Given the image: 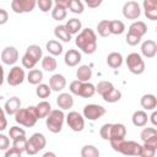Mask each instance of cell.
<instances>
[{
  "label": "cell",
  "instance_id": "obj_1",
  "mask_svg": "<svg viewBox=\"0 0 157 157\" xmlns=\"http://www.w3.org/2000/svg\"><path fill=\"white\" fill-rule=\"evenodd\" d=\"M75 44L85 54H93L97 49V36L93 29L85 28L75 38Z\"/></svg>",
  "mask_w": 157,
  "mask_h": 157
},
{
  "label": "cell",
  "instance_id": "obj_2",
  "mask_svg": "<svg viewBox=\"0 0 157 157\" xmlns=\"http://www.w3.org/2000/svg\"><path fill=\"white\" fill-rule=\"evenodd\" d=\"M101 137L103 140L110 141H119L124 140L126 135V128L124 124H104L99 130Z\"/></svg>",
  "mask_w": 157,
  "mask_h": 157
},
{
  "label": "cell",
  "instance_id": "obj_3",
  "mask_svg": "<svg viewBox=\"0 0 157 157\" xmlns=\"http://www.w3.org/2000/svg\"><path fill=\"white\" fill-rule=\"evenodd\" d=\"M15 120L20 125H23L26 128H32L36 125L38 117L36 113V107L29 105L27 108H21L16 114H15Z\"/></svg>",
  "mask_w": 157,
  "mask_h": 157
},
{
  "label": "cell",
  "instance_id": "obj_4",
  "mask_svg": "<svg viewBox=\"0 0 157 157\" xmlns=\"http://www.w3.org/2000/svg\"><path fill=\"white\" fill-rule=\"evenodd\" d=\"M110 146L114 151L120 152L124 156H139L141 151V145L135 141H110Z\"/></svg>",
  "mask_w": 157,
  "mask_h": 157
},
{
  "label": "cell",
  "instance_id": "obj_5",
  "mask_svg": "<svg viewBox=\"0 0 157 157\" xmlns=\"http://www.w3.org/2000/svg\"><path fill=\"white\" fill-rule=\"evenodd\" d=\"M64 120H65V114L61 109H52V112L45 118V125L50 132L58 134L63 129Z\"/></svg>",
  "mask_w": 157,
  "mask_h": 157
},
{
  "label": "cell",
  "instance_id": "obj_6",
  "mask_svg": "<svg viewBox=\"0 0 157 157\" xmlns=\"http://www.w3.org/2000/svg\"><path fill=\"white\" fill-rule=\"evenodd\" d=\"M71 94L80 96L83 98H91L96 93V86L90 82H81L78 80H75L70 83L69 87Z\"/></svg>",
  "mask_w": 157,
  "mask_h": 157
},
{
  "label": "cell",
  "instance_id": "obj_7",
  "mask_svg": "<svg viewBox=\"0 0 157 157\" xmlns=\"http://www.w3.org/2000/svg\"><path fill=\"white\" fill-rule=\"evenodd\" d=\"M47 145V140L45 136L40 132H34L29 139H27V145H26V150L25 152L29 156H33L36 153H38L40 150H43Z\"/></svg>",
  "mask_w": 157,
  "mask_h": 157
},
{
  "label": "cell",
  "instance_id": "obj_8",
  "mask_svg": "<svg viewBox=\"0 0 157 157\" xmlns=\"http://www.w3.org/2000/svg\"><path fill=\"white\" fill-rule=\"evenodd\" d=\"M125 61H126V66L131 74L141 75L145 71V61L139 53H130L126 56Z\"/></svg>",
  "mask_w": 157,
  "mask_h": 157
},
{
  "label": "cell",
  "instance_id": "obj_9",
  "mask_svg": "<svg viewBox=\"0 0 157 157\" xmlns=\"http://www.w3.org/2000/svg\"><path fill=\"white\" fill-rule=\"evenodd\" d=\"M66 123L69 125V128L72 130V131H82L83 128H85V119L83 117L78 113V112H70L66 117Z\"/></svg>",
  "mask_w": 157,
  "mask_h": 157
},
{
  "label": "cell",
  "instance_id": "obj_10",
  "mask_svg": "<svg viewBox=\"0 0 157 157\" xmlns=\"http://www.w3.org/2000/svg\"><path fill=\"white\" fill-rule=\"evenodd\" d=\"M105 114V108L99 104H87L83 108V118L94 121Z\"/></svg>",
  "mask_w": 157,
  "mask_h": 157
},
{
  "label": "cell",
  "instance_id": "obj_11",
  "mask_svg": "<svg viewBox=\"0 0 157 157\" xmlns=\"http://www.w3.org/2000/svg\"><path fill=\"white\" fill-rule=\"evenodd\" d=\"M36 5H37L36 0H12L11 1V9L16 13L31 12Z\"/></svg>",
  "mask_w": 157,
  "mask_h": 157
},
{
  "label": "cell",
  "instance_id": "obj_12",
  "mask_svg": "<svg viewBox=\"0 0 157 157\" xmlns=\"http://www.w3.org/2000/svg\"><path fill=\"white\" fill-rule=\"evenodd\" d=\"M123 15L125 18L128 20H136L140 17L141 15V10H140V5L137 1H128L124 4L123 6Z\"/></svg>",
  "mask_w": 157,
  "mask_h": 157
},
{
  "label": "cell",
  "instance_id": "obj_13",
  "mask_svg": "<svg viewBox=\"0 0 157 157\" xmlns=\"http://www.w3.org/2000/svg\"><path fill=\"white\" fill-rule=\"evenodd\" d=\"M25 77H26L25 70L20 66H13L7 75V83L10 86H18L23 82Z\"/></svg>",
  "mask_w": 157,
  "mask_h": 157
},
{
  "label": "cell",
  "instance_id": "obj_14",
  "mask_svg": "<svg viewBox=\"0 0 157 157\" xmlns=\"http://www.w3.org/2000/svg\"><path fill=\"white\" fill-rule=\"evenodd\" d=\"M18 60V50L15 47H6L1 52V61L6 65H13Z\"/></svg>",
  "mask_w": 157,
  "mask_h": 157
},
{
  "label": "cell",
  "instance_id": "obj_15",
  "mask_svg": "<svg viewBox=\"0 0 157 157\" xmlns=\"http://www.w3.org/2000/svg\"><path fill=\"white\" fill-rule=\"evenodd\" d=\"M140 137L144 141V144L157 148V130L155 128H145L141 131Z\"/></svg>",
  "mask_w": 157,
  "mask_h": 157
},
{
  "label": "cell",
  "instance_id": "obj_16",
  "mask_svg": "<svg viewBox=\"0 0 157 157\" xmlns=\"http://www.w3.org/2000/svg\"><path fill=\"white\" fill-rule=\"evenodd\" d=\"M65 86H66V78L60 74H54L49 78V87L52 91H55V92L63 91Z\"/></svg>",
  "mask_w": 157,
  "mask_h": 157
},
{
  "label": "cell",
  "instance_id": "obj_17",
  "mask_svg": "<svg viewBox=\"0 0 157 157\" xmlns=\"http://www.w3.org/2000/svg\"><path fill=\"white\" fill-rule=\"evenodd\" d=\"M142 6L145 10V16L151 21H156L157 20V1L145 0L142 2Z\"/></svg>",
  "mask_w": 157,
  "mask_h": 157
},
{
  "label": "cell",
  "instance_id": "obj_18",
  "mask_svg": "<svg viewBox=\"0 0 157 157\" xmlns=\"http://www.w3.org/2000/svg\"><path fill=\"white\" fill-rule=\"evenodd\" d=\"M141 53L145 58L151 59L157 54V44L152 39H147L141 44Z\"/></svg>",
  "mask_w": 157,
  "mask_h": 157
},
{
  "label": "cell",
  "instance_id": "obj_19",
  "mask_svg": "<svg viewBox=\"0 0 157 157\" xmlns=\"http://www.w3.org/2000/svg\"><path fill=\"white\" fill-rule=\"evenodd\" d=\"M21 109V101L18 97H11L5 102L4 112L9 115H15Z\"/></svg>",
  "mask_w": 157,
  "mask_h": 157
},
{
  "label": "cell",
  "instance_id": "obj_20",
  "mask_svg": "<svg viewBox=\"0 0 157 157\" xmlns=\"http://www.w3.org/2000/svg\"><path fill=\"white\" fill-rule=\"evenodd\" d=\"M56 104H58V107L61 110L72 108V105H74V97H72V94L71 93H66V92L60 93L56 97Z\"/></svg>",
  "mask_w": 157,
  "mask_h": 157
},
{
  "label": "cell",
  "instance_id": "obj_21",
  "mask_svg": "<svg viewBox=\"0 0 157 157\" xmlns=\"http://www.w3.org/2000/svg\"><path fill=\"white\" fill-rule=\"evenodd\" d=\"M81 53L76 49H69L66 53H65V56H64V61L67 66L72 67V66H76L80 61H81Z\"/></svg>",
  "mask_w": 157,
  "mask_h": 157
},
{
  "label": "cell",
  "instance_id": "obj_22",
  "mask_svg": "<svg viewBox=\"0 0 157 157\" xmlns=\"http://www.w3.org/2000/svg\"><path fill=\"white\" fill-rule=\"evenodd\" d=\"M129 33H132V34L142 38V36H145L147 33V26L144 21H135L130 25Z\"/></svg>",
  "mask_w": 157,
  "mask_h": 157
},
{
  "label": "cell",
  "instance_id": "obj_23",
  "mask_svg": "<svg viewBox=\"0 0 157 157\" xmlns=\"http://www.w3.org/2000/svg\"><path fill=\"white\" fill-rule=\"evenodd\" d=\"M141 107L145 109V110H155V108L157 107V98L155 94H144L141 97Z\"/></svg>",
  "mask_w": 157,
  "mask_h": 157
},
{
  "label": "cell",
  "instance_id": "obj_24",
  "mask_svg": "<svg viewBox=\"0 0 157 157\" xmlns=\"http://www.w3.org/2000/svg\"><path fill=\"white\" fill-rule=\"evenodd\" d=\"M76 77L81 82H88V80L92 77V70L88 65H81L76 70Z\"/></svg>",
  "mask_w": 157,
  "mask_h": 157
},
{
  "label": "cell",
  "instance_id": "obj_25",
  "mask_svg": "<svg viewBox=\"0 0 157 157\" xmlns=\"http://www.w3.org/2000/svg\"><path fill=\"white\" fill-rule=\"evenodd\" d=\"M34 107H36V113H37L38 119L47 118L48 114L52 112V105H50V103L47 102V101H42V102H39L37 105H34Z\"/></svg>",
  "mask_w": 157,
  "mask_h": 157
},
{
  "label": "cell",
  "instance_id": "obj_26",
  "mask_svg": "<svg viewBox=\"0 0 157 157\" xmlns=\"http://www.w3.org/2000/svg\"><path fill=\"white\" fill-rule=\"evenodd\" d=\"M131 120H132V124L135 126L142 128V126H145L147 124L148 117H147V114H146L145 110H136V112H134Z\"/></svg>",
  "mask_w": 157,
  "mask_h": 157
},
{
  "label": "cell",
  "instance_id": "obj_27",
  "mask_svg": "<svg viewBox=\"0 0 157 157\" xmlns=\"http://www.w3.org/2000/svg\"><path fill=\"white\" fill-rule=\"evenodd\" d=\"M107 64L112 67V69H118L123 64V55L118 52H113L110 54H108L107 56Z\"/></svg>",
  "mask_w": 157,
  "mask_h": 157
},
{
  "label": "cell",
  "instance_id": "obj_28",
  "mask_svg": "<svg viewBox=\"0 0 157 157\" xmlns=\"http://www.w3.org/2000/svg\"><path fill=\"white\" fill-rule=\"evenodd\" d=\"M45 48H47L48 53L52 54V56H56V55H60L63 53V45H61V43L58 42V40H55V39H52V40L47 42Z\"/></svg>",
  "mask_w": 157,
  "mask_h": 157
},
{
  "label": "cell",
  "instance_id": "obj_29",
  "mask_svg": "<svg viewBox=\"0 0 157 157\" xmlns=\"http://www.w3.org/2000/svg\"><path fill=\"white\" fill-rule=\"evenodd\" d=\"M64 26H65L66 31H67L70 34H76V33H78V32L81 31V28H82V23H81V21H80L78 18H70Z\"/></svg>",
  "mask_w": 157,
  "mask_h": 157
},
{
  "label": "cell",
  "instance_id": "obj_30",
  "mask_svg": "<svg viewBox=\"0 0 157 157\" xmlns=\"http://www.w3.org/2000/svg\"><path fill=\"white\" fill-rule=\"evenodd\" d=\"M27 56H29L32 60H34L36 63H38L40 59H42V49L39 45L37 44H32L29 45L27 49H26V53H25Z\"/></svg>",
  "mask_w": 157,
  "mask_h": 157
},
{
  "label": "cell",
  "instance_id": "obj_31",
  "mask_svg": "<svg viewBox=\"0 0 157 157\" xmlns=\"http://www.w3.org/2000/svg\"><path fill=\"white\" fill-rule=\"evenodd\" d=\"M54 34H55V37L58 38V39H60V40H63V42H70L71 40V34L66 31V28H65V26L64 25H59V26H56L55 28H54Z\"/></svg>",
  "mask_w": 157,
  "mask_h": 157
},
{
  "label": "cell",
  "instance_id": "obj_32",
  "mask_svg": "<svg viewBox=\"0 0 157 157\" xmlns=\"http://www.w3.org/2000/svg\"><path fill=\"white\" fill-rule=\"evenodd\" d=\"M43 80V72L38 69H32L29 70L28 75H27V81L31 83V85H39Z\"/></svg>",
  "mask_w": 157,
  "mask_h": 157
},
{
  "label": "cell",
  "instance_id": "obj_33",
  "mask_svg": "<svg viewBox=\"0 0 157 157\" xmlns=\"http://www.w3.org/2000/svg\"><path fill=\"white\" fill-rule=\"evenodd\" d=\"M125 31V25L124 22L119 21V20H113V21H109V32L110 34H121L124 33Z\"/></svg>",
  "mask_w": 157,
  "mask_h": 157
},
{
  "label": "cell",
  "instance_id": "obj_34",
  "mask_svg": "<svg viewBox=\"0 0 157 157\" xmlns=\"http://www.w3.org/2000/svg\"><path fill=\"white\" fill-rule=\"evenodd\" d=\"M56 66H58V63H56V59H55L54 56L47 55V56H44V58L42 59V67H43L45 71L52 72V71H54V70L56 69Z\"/></svg>",
  "mask_w": 157,
  "mask_h": 157
},
{
  "label": "cell",
  "instance_id": "obj_35",
  "mask_svg": "<svg viewBox=\"0 0 157 157\" xmlns=\"http://www.w3.org/2000/svg\"><path fill=\"white\" fill-rule=\"evenodd\" d=\"M113 88H114V86H113L112 82H109V81H101V82H98V85L96 86V92H98V94H101L102 98H103V97H104L108 92H110Z\"/></svg>",
  "mask_w": 157,
  "mask_h": 157
},
{
  "label": "cell",
  "instance_id": "obj_36",
  "mask_svg": "<svg viewBox=\"0 0 157 157\" xmlns=\"http://www.w3.org/2000/svg\"><path fill=\"white\" fill-rule=\"evenodd\" d=\"M81 157H99V151L93 145H86L81 148Z\"/></svg>",
  "mask_w": 157,
  "mask_h": 157
},
{
  "label": "cell",
  "instance_id": "obj_37",
  "mask_svg": "<svg viewBox=\"0 0 157 157\" xmlns=\"http://www.w3.org/2000/svg\"><path fill=\"white\" fill-rule=\"evenodd\" d=\"M66 15H67L66 9H64V7H61V6L55 5L54 9L52 10V17H53V20H55V21H63V20L66 17Z\"/></svg>",
  "mask_w": 157,
  "mask_h": 157
},
{
  "label": "cell",
  "instance_id": "obj_38",
  "mask_svg": "<svg viewBox=\"0 0 157 157\" xmlns=\"http://www.w3.org/2000/svg\"><path fill=\"white\" fill-rule=\"evenodd\" d=\"M97 32L101 37H108L110 34L109 32V20H102L97 25Z\"/></svg>",
  "mask_w": 157,
  "mask_h": 157
},
{
  "label": "cell",
  "instance_id": "obj_39",
  "mask_svg": "<svg viewBox=\"0 0 157 157\" xmlns=\"http://www.w3.org/2000/svg\"><path fill=\"white\" fill-rule=\"evenodd\" d=\"M52 93V90L49 87V85H45V83H39L36 88V94L39 97V98H48Z\"/></svg>",
  "mask_w": 157,
  "mask_h": 157
},
{
  "label": "cell",
  "instance_id": "obj_40",
  "mask_svg": "<svg viewBox=\"0 0 157 157\" xmlns=\"http://www.w3.org/2000/svg\"><path fill=\"white\" fill-rule=\"evenodd\" d=\"M120 98H121V92L119 90H117V88H113L110 92H108L103 97V99L105 102H108V103H115V102L120 101Z\"/></svg>",
  "mask_w": 157,
  "mask_h": 157
},
{
  "label": "cell",
  "instance_id": "obj_41",
  "mask_svg": "<svg viewBox=\"0 0 157 157\" xmlns=\"http://www.w3.org/2000/svg\"><path fill=\"white\" fill-rule=\"evenodd\" d=\"M26 145H27V137H26V135L18 136V137H16V139L12 140V147L16 148L20 152H23L26 150Z\"/></svg>",
  "mask_w": 157,
  "mask_h": 157
},
{
  "label": "cell",
  "instance_id": "obj_42",
  "mask_svg": "<svg viewBox=\"0 0 157 157\" xmlns=\"http://www.w3.org/2000/svg\"><path fill=\"white\" fill-rule=\"evenodd\" d=\"M67 9L74 13H82L83 12V4L80 0H69Z\"/></svg>",
  "mask_w": 157,
  "mask_h": 157
},
{
  "label": "cell",
  "instance_id": "obj_43",
  "mask_svg": "<svg viewBox=\"0 0 157 157\" xmlns=\"http://www.w3.org/2000/svg\"><path fill=\"white\" fill-rule=\"evenodd\" d=\"M156 151H157L156 147L144 144L141 146V151H140V155L139 156L140 157H155L156 156Z\"/></svg>",
  "mask_w": 157,
  "mask_h": 157
},
{
  "label": "cell",
  "instance_id": "obj_44",
  "mask_svg": "<svg viewBox=\"0 0 157 157\" xmlns=\"http://www.w3.org/2000/svg\"><path fill=\"white\" fill-rule=\"evenodd\" d=\"M23 135H26L25 129H22V128H20V126H11V128H10L9 136H10L11 140H13V139H16V137H18V136H23Z\"/></svg>",
  "mask_w": 157,
  "mask_h": 157
},
{
  "label": "cell",
  "instance_id": "obj_45",
  "mask_svg": "<svg viewBox=\"0 0 157 157\" xmlns=\"http://www.w3.org/2000/svg\"><path fill=\"white\" fill-rule=\"evenodd\" d=\"M37 5H38V7L42 12H48L49 10H52L53 1L52 0H38Z\"/></svg>",
  "mask_w": 157,
  "mask_h": 157
},
{
  "label": "cell",
  "instance_id": "obj_46",
  "mask_svg": "<svg viewBox=\"0 0 157 157\" xmlns=\"http://www.w3.org/2000/svg\"><path fill=\"white\" fill-rule=\"evenodd\" d=\"M21 61H22V66L26 67V69H33V67L36 66V64H37L34 60H32V59H31L29 56H27L26 54L22 56Z\"/></svg>",
  "mask_w": 157,
  "mask_h": 157
},
{
  "label": "cell",
  "instance_id": "obj_47",
  "mask_svg": "<svg viewBox=\"0 0 157 157\" xmlns=\"http://www.w3.org/2000/svg\"><path fill=\"white\" fill-rule=\"evenodd\" d=\"M125 40H126V43H128L129 45H132V47H134V45H136V44H139V43H140L141 38H140V37H137V36H135V34H132V33H129V32H128Z\"/></svg>",
  "mask_w": 157,
  "mask_h": 157
},
{
  "label": "cell",
  "instance_id": "obj_48",
  "mask_svg": "<svg viewBox=\"0 0 157 157\" xmlns=\"http://www.w3.org/2000/svg\"><path fill=\"white\" fill-rule=\"evenodd\" d=\"M9 147H10V139L6 135L0 134V151H6Z\"/></svg>",
  "mask_w": 157,
  "mask_h": 157
},
{
  "label": "cell",
  "instance_id": "obj_49",
  "mask_svg": "<svg viewBox=\"0 0 157 157\" xmlns=\"http://www.w3.org/2000/svg\"><path fill=\"white\" fill-rule=\"evenodd\" d=\"M7 128V120L5 117V112L2 108H0V131H4Z\"/></svg>",
  "mask_w": 157,
  "mask_h": 157
},
{
  "label": "cell",
  "instance_id": "obj_50",
  "mask_svg": "<svg viewBox=\"0 0 157 157\" xmlns=\"http://www.w3.org/2000/svg\"><path fill=\"white\" fill-rule=\"evenodd\" d=\"M5 157H22V152H20V151H17L16 148L11 147V148H7V150H6Z\"/></svg>",
  "mask_w": 157,
  "mask_h": 157
},
{
  "label": "cell",
  "instance_id": "obj_51",
  "mask_svg": "<svg viewBox=\"0 0 157 157\" xmlns=\"http://www.w3.org/2000/svg\"><path fill=\"white\" fill-rule=\"evenodd\" d=\"M9 20V13L5 9H0V25H5Z\"/></svg>",
  "mask_w": 157,
  "mask_h": 157
},
{
  "label": "cell",
  "instance_id": "obj_52",
  "mask_svg": "<svg viewBox=\"0 0 157 157\" xmlns=\"http://www.w3.org/2000/svg\"><path fill=\"white\" fill-rule=\"evenodd\" d=\"M86 4H87V6H88V7L94 9V7H98V6L102 4V0H94V1H92V0H87V1H86Z\"/></svg>",
  "mask_w": 157,
  "mask_h": 157
},
{
  "label": "cell",
  "instance_id": "obj_53",
  "mask_svg": "<svg viewBox=\"0 0 157 157\" xmlns=\"http://www.w3.org/2000/svg\"><path fill=\"white\" fill-rule=\"evenodd\" d=\"M55 5L61 6L64 9L67 10V5H69V0H55Z\"/></svg>",
  "mask_w": 157,
  "mask_h": 157
},
{
  "label": "cell",
  "instance_id": "obj_54",
  "mask_svg": "<svg viewBox=\"0 0 157 157\" xmlns=\"http://www.w3.org/2000/svg\"><path fill=\"white\" fill-rule=\"evenodd\" d=\"M150 118H151V123H152V125H155V126H156V125H157V112H155V110H153V113L151 114V117H150Z\"/></svg>",
  "mask_w": 157,
  "mask_h": 157
},
{
  "label": "cell",
  "instance_id": "obj_55",
  "mask_svg": "<svg viewBox=\"0 0 157 157\" xmlns=\"http://www.w3.org/2000/svg\"><path fill=\"white\" fill-rule=\"evenodd\" d=\"M4 83V67L0 65V86Z\"/></svg>",
  "mask_w": 157,
  "mask_h": 157
},
{
  "label": "cell",
  "instance_id": "obj_56",
  "mask_svg": "<svg viewBox=\"0 0 157 157\" xmlns=\"http://www.w3.org/2000/svg\"><path fill=\"white\" fill-rule=\"evenodd\" d=\"M42 157H56V155H55L54 152H52V151H48V152H45Z\"/></svg>",
  "mask_w": 157,
  "mask_h": 157
}]
</instances>
